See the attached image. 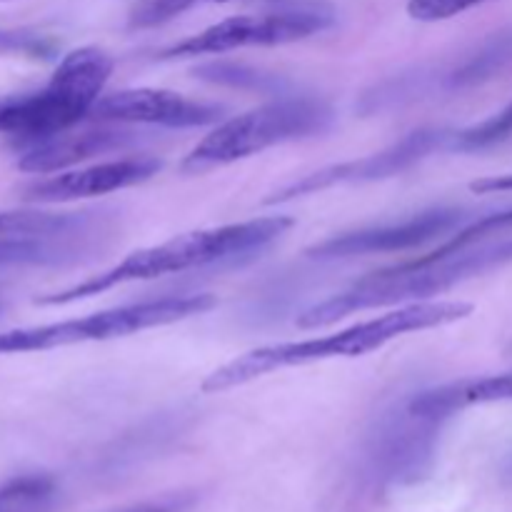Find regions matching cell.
<instances>
[{"label":"cell","instance_id":"6da1fadb","mask_svg":"<svg viewBox=\"0 0 512 512\" xmlns=\"http://www.w3.org/2000/svg\"><path fill=\"white\" fill-rule=\"evenodd\" d=\"M473 313V305L460 303V300H438V303H418L403 305L398 310L380 315V318L365 320V323L350 325L335 335L325 338L300 340V343H278L255 348L250 353L238 355L235 360L225 363L223 368L213 370L203 380L200 390L203 393H223V390L238 388L255 378L275 373L295 365L323 363L333 358H360V355L375 353L390 340L400 338L405 333H418V330L440 328V325L458 323Z\"/></svg>","mask_w":512,"mask_h":512},{"label":"cell","instance_id":"7a4b0ae2","mask_svg":"<svg viewBox=\"0 0 512 512\" xmlns=\"http://www.w3.org/2000/svg\"><path fill=\"white\" fill-rule=\"evenodd\" d=\"M293 228V218L288 215H273V218H255L245 223L220 225L210 230H193V233L175 235L168 243L153 245V248L135 250L115 268L83 280V283L65 288L60 293H50L38 298V305H65L73 300L90 298V295L105 293L123 283L135 280H153L160 275L185 273V270L203 268V265L218 263V260L248 255L263 250L265 245L275 243L285 230Z\"/></svg>","mask_w":512,"mask_h":512},{"label":"cell","instance_id":"3957f363","mask_svg":"<svg viewBox=\"0 0 512 512\" xmlns=\"http://www.w3.org/2000/svg\"><path fill=\"white\" fill-rule=\"evenodd\" d=\"M512 260V240L503 243H480L475 248L458 250L450 255H425V258L405 263L400 268L373 273L370 278L358 280L345 293L333 295L325 303L313 305L298 315V325L305 330L325 328V325L338 323L345 315H353L358 310L388 308V305L410 303V300H423L430 295H438L450 290L453 285L473 278V275L493 270L498 265Z\"/></svg>","mask_w":512,"mask_h":512},{"label":"cell","instance_id":"277c9868","mask_svg":"<svg viewBox=\"0 0 512 512\" xmlns=\"http://www.w3.org/2000/svg\"><path fill=\"white\" fill-rule=\"evenodd\" d=\"M113 73V58L105 50H70L40 90L0 95V133L25 143H40L65 133L88 118Z\"/></svg>","mask_w":512,"mask_h":512},{"label":"cell","instance_id":"5b68a950","mask_svg":"<svg viewBox=\"0 0 512 512\" xmlns=\"http://www.w3.org/2000/svg\"><path fill=\"white\" fill-rule=\"evenodd\" d=\"M333 123V110L315 98H283L275 103L260 105L238 118L225 120L198 148L185 158L183 170H208L215 165H228L235 160L250 158L265 148L285 143V140L308 138L323 133Z\"/></svg>","mask_w":512,"mask_h":512},{"label":"cell","instance_id":"8992f818","mask_svg":"<svg viewBox=\"0 0 512 512\" xmlns=\"http://www.w3.org/2000/svg\"><path fill=\"white\" fill-rule=\"evenodd\" d=\"M218 300L213 295H185V298H160L148 303L125 305V308L103 310V313L85 315L78 320L63 323L35 325V328H15L0 333V355L10 353H38V350L65 348V345L100 343V340L125 338L148 328L178 323L213 310Z\"/></svg>","mask_w":512,"mask_h":512},{"label":"cell","instance_id":"52a82bcc","mask_svg":"<svg viewBox=\"0 0 512 512\" xmlns=\"http://www.w3.org/2000/svg\"><path fill=\"white\" fill-rule=\"evenodd\" d=\"M333 25V15L323 8H290L260 15H235L210 25L203 33L165 48L160 58H195V55L228 53L253 45H285L323 33Z\"/></svg>","mask_w":512,"mask_h":512},{"label":"cell","instance_id":"ba28073f","mask_svg":"<svg viewBox=\"0 0 512 512\" xmlns=\"http://www.w3.org/2000/svg\"><path fill=\"white\" fill-rule=\"evenodd\" d=\"M448 135L443 130H415V133L405 135L400 143L390 145V148L380 150V153L365 155L360 160H348V163L330 165V168L318 170V173L305 175L303 180L285 185L283 190L270 195L265 203H285V200L303 198V195L320 193V190L335 188V185H353V183H370V180L393 178V175L403 173V170L413 168L423 158H428L433 150H438L445 143Z\"/></svg>","mask_w":512,"mask_h":512},{"label":"cell","instance_id":"9c48e42d","mask_svg":"<svg viewBox=\"0 0 512 512\" xmlns=\"http://www.w3.org/2000/svg\"><path fill=\"white\" fill-rule=\"evenodd\" d=\"M225 108L218 103L185 98L173 90L128 88L98 98L88 113L90 123H145L165 128H200L223 118Z\"/></svg>","mask_w":512,"mask_h":512},{"label":"cell","instance_id":"30bf717a","mask_svg":"<svg viewBox=\"0 0 512 512\" xmlns=\"http://www.w3.org/2000/svg\"><path fill=\"white\" fill-rule=\"evenodd\" d=\"M460 220H463V215L458 210H428V213H420L415 218L403 220V223L335 235V238L308 248V255L318 260H333L415 248V245H423L428 240L440 238V235H448Z\"/></svg>","mask_w":512,"mask_h":512},{"label":"cell","instance_id":"8fae6325","mask_svg":"<svg viewBox=\"0 0 512 512\" xmlns=\"http://www.w3.org/2000/svg\"><path fill=\"white\" fill-rule=\"evenodd\" d=\"M160 170V160L155 158H120L108 163L90 165L83 170L50 175V178L30 183L23 190L28 203H70V200L93 198V195L115 193L130 188L143 180L153 178Z\"/></svg>","mask_w":512,"mask_h":512},{"label":"cell","instance_id":"7c38bea8","mask_svg":"<svg viewBox=\"0 0 512 512\" xmlns=\"http://www.w3.org/2000/svg\"><path fill=\"white\" fill-rule=\"evenodd\" d=\"M135 140L133 133L118 128H108V123H98V128L85 130H65L48 140L33 143L18 160V168L23 173L48 175L58 170L70 168L75 163L95 158V155L113 153L125 148Z\"/></svg>","mask_w":512,"mask_h":512},{"label":"cell","instance_id":"4fadbf2b","mask_svg":"<svg viewBox=\"0 0 512 512\" xmlns=\"http://www.w3.org/2000/svg\"><path fill=\"white\" fill-rule=\"evenodd\" d=\"M93 218L88 213H38L0 210V240L18 238H85Z\"/></svg>","mask_w":512,"mask_h":512},{"label":"cell","instance_id":"5bb4252c","mask_svg":"<svg viewBox=\"0 0 512 512\" xmlns=\"http://www.w3.org/2000/svg\"><path fill=\"white\" fill-rule=\"evenodd\" d=\"M53 483L48 478H20L0 488V512H43L48 508Z\"/></svg>","mask_w":512,"mask_h":512},{"label":"cell","instance_id":"9a60e30c","mask_svg":"<svg viewBox=\"0 0 512 512\" xmlns=\"http://www.w3.org/2000/svg\"><path fill=\"white\" fill-rule=\"evenodd\" d=\"M203 3H225V0H143L130 15V25L133 28H155V25L168 23V20L178 18V15L188 13L190 8Z\"/></svg>","mask_w":512,"mask_h":512},{"label":"cell","instance_id":"2e32d148","mask_svg":"<svg viewBox=\"0 0 512 512\" xmlns=\"http://www.w3.org/2000/svg\"><path fill=\"white\" fill-rule=\"evenodd\" d=\"M510 133H512V103L505 110H500L498 115L485 120V123L463 130V133L458 135V145L465 150L485 148V145H493L498 143V140L508 138Z\"/></svg>","mask_w":512,"mask_h":512},{"label":"cell","instance_id":"e0dca14e","mask_svg":"<svg viewBox=\"0 0 512 512\" xmlns=\"http://www.w3.org/2000/svg\"><path fill=\"white\" fill-rule=\"evenodd\" d=\"M488 3V0H410L408 13L410 18L423 20V23H438V20L455 18L470 8Z\"/></svg>","mask_w":512,"mask_h":512},{"label":"cell","instance_id":"ac0fdd59","mask_svg":"<svg viewBox=\"0 0 512 512\" xmlns=\"http://www.w3.org/2000/svg\"><path fill=\"white\" fill-rule=\"evenodd\" d=\"M0 50H8V53H30V55H43L48 53L50 45L43 38L33 33H15V30H0Z\"/></svg>","mask_w":512,"mask_h":512},{"label":"cell","instance_id":"d6986e66","mask_svg":"<svg viewBox=\"0 0 512 512\" xmlns=\"http://www.w3.org/2000/svg\"><path fill=\"white\" fill-rule=\"evenodd\" d=\"M473 193L480 195H488V193H508L512 190V173L510 175H495V178H483V180H475L470 185Z\"/></svg>","mask_w":512,"mask_h":512},{"label":"cell","instance_id":"ffe728a7","mask_svg":"<svg viewBox=\"0 0 512 512\" xmlns=\"http://www.w3.org/2000/svg\"><path fill=\"white\" fill-rule=\"evenodd\" d=\"M175 510H178V505L175 503H170V505L160 503V505H143V508H133V510H123V512H175Z\"/></svg>","mask_w":512,"mask_h":512},{"label":"cell","instance_id":"44dd1931","mask_svg":"<svg viewBox=\"0 0 512 512\" xmlns=\"http://www.w3.org/2000/svg\"><path fill=\"white\" fill-rule=\"evenodd\" d=\"M505 375H508V385H510V395H512V370H510V373H505Z\"/></svg>","mask_w":512,"mask_h":512}]
</instances>
